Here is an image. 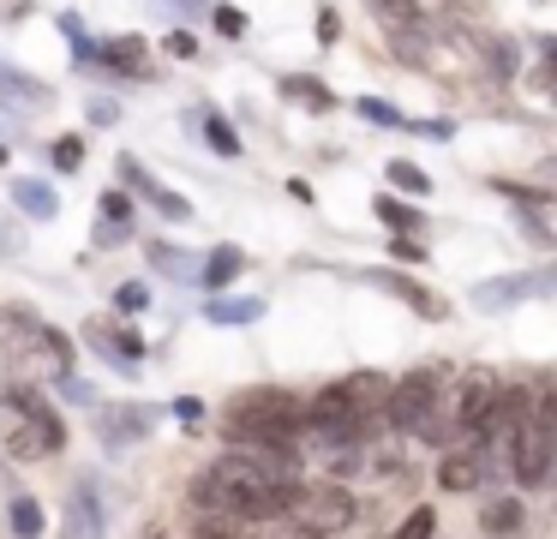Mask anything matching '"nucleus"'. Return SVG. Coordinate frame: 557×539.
I'll return each mask as SVG.
<instances>
[{
  "label": "nucleus",
  "instance_id": "nucleus-1",
  "mask_svg": "<svg viewBox=\"0 0 557 539\" xmlns=\"http://www.w3.org/2000/svg\"><path fill=\"white\" fill-rule=\"evenodd\" d=\"M222 438L234 450H294L306 438V402L288 390H246L222 407Z\"/></svg>",
  "mask_w": 557,
  "mask_h": 539
},
{
  "label": "nucleus",
  "instance_id": "nucleus-2",
  "mask_svg": "<svg viewBox=\"0 0 557 539\" xmlns=\"http://www.w3.org/2000/svg\"><path fill=\"white\" fill-rule=\"evenodd\" d=\"M0 354H13L18 366H30V378L37 371H49V378L73 371V342L30 306H0Z\"/></svg>",
  "mask_w": 557,
  "mask_h": 539
},
{
  "label": "nucleus",
  "instance_id": "nucleus-3",
  "mask_svg": "<svg viewBox=\"0 0 557 539\" xmlns=\"http://www.w3.org/2000/svg\"><path fill=\"white\" fill-rule=\"evenodd\" d=\"M504 450H509V474H516V486H528V491L552 486V450H557V402H552V390H533V414L509 431Z\"/></svg>",
  "mask_w": 557,
  "mask_h": 539
},
{
  "label": "nucleus",
  "instance_id": "nucleus-4",
  "mask_svg": "<svg viewBox=\"0 0 557 539\" xmlns=\"http://www.w3.org/2000/svg\"><path fill=\"white\" fill-rule=\"evenodd\" d=\"M288 522L306 527V534H318V539H336L360 522V498L342 491V486H300L288 503Z\"/></svg>",
  "mask_w": 557,
  "mask_h": 539
},
{
  "label": "nucleus",
  "instance_id": "nucleus-5",
  "mask_svg": "<svg viewBox=\"0 0 557 539\" xmlns=\"http://www.w3.org/2000/svg\"><path fill=\"white\" fill-rule=\"evenodd\" d=\"M437 395H444V371H437V366H420V371H408V378H389L384 419H389L396 431H413L425 414H432Z\"/></svg>",
  "mask_w": 557,
  "mask_h": 539
},
{
  "label": "nucleus",
  "instance_id": "nucleus-6",
  "mask_svg": "<svg viewBox=\"0 0 557 539\" xmlns=\"http://www.w3.org/2000/svg\"><path fill=\"white\" fill-rule=\"evenodd\" d=\"M61 443H66V426H61V414L49 407V414H25V419H18L13 438H7V450H13L18 462H49Z\"/></svg>",
  "mask_w": 557,
  "mask_h": 539
},
{
  "label": "nucleus",
  "instance_id": "nucleus-7",
  "mask_svg": "<svg viewBox=\"0 0 557 539\" xmlns=\"http://www.w3.org/2000/svg\"><path fill=\"white\" fill-rule=\"evenodd\" d=\"M150 419H157V407H138V402H109V407H97V438L109 443V450H133V443H145Z\"/></svg>",
  "mask_w": 557,
  "mask_h": 539
},
{
  "label": "nucleus",
  "instance_id": "nucleus-8",
  "mask_svg": "<svg viewBox=\"0 0 557 539\" xmlns=\"http://www.w3.org/2000/svg\"><path fill=\"white\" fill-rule=\"evenodd\" d=\"M497 474V455L492 450H480V443H468V450H449L444 455V467H437V491H480L485 479Z\"/></svg>",
  "mask_w": 557,
  "mask_h": 539
},
{
  "label": "nucleus",
  "instance_id": "nucleus-9",
  "mask_svg": "<svg viewBox=\"0 0 557 539\" xmlns=\"http://www.w3.org/2000/svg\"><path fill=\"white\" fill-rule=\"evenodd\" d=\"M66 539H109V515H102V491L90 474H78V486L66 491Z\"/></svg>",
  "mask_w": 557,
  "mask_h": 539
},
{
  "label": "nucleus",
  "instance_id": "nucleus-10",
  "mask_svg": "<svg viewBox=\"0 0 557 539\" xmlns=\"http://www.w3.org/2000/svg\"><path fill=\"white\" fill-rule=\"evenodd\" d=\"M114 168H121V180H126V186H133V192H145V198L157 204L162 216H174V222H193V204H186L181 192H169V186H162V180L150 174L145 162H138V156H126V150H121V162H114Z\"/></svg>",
  "mask_w": 557,
  "mask_h": 539
},
{
  "label": "nucleus",
  "instance_id": "nucleus-11",
  "mask_svg": "<svg viewBox=\"0 0 557 539\" xmlns=\"http://www.w3.org/2000/svg\"><path fill=\"white\" fill-rule=\"evenodd\" d=\"M366 282L384 287L389 299H401V306H413L420 318H449V299H437L425 282H413V275H401V270H366Z\"/></svg>",
  "mask_w": 557,
  "mask_h": 539
},
{
  "label": "nucleus",
  "instance_id": "nucleus-12",
  "mask_svg": "<svg viewBox=\"0 0 557 539\" xmlns=\"http://www.w3.org/2000/svg\"><path fill=\"white\" fill-rule=\"evenodd\" d=\"M85 342L97 347V354H109L121 371H138V359H145V335H138V330H121V323H109V318L85 323Z\"/></svg>",
  "mask_w": 557,
  "mask_h": 539
},
{
  "label": "nucleus",
  "instance_id": "nucleus-13",
  "mask_svg": "<svg viewBox=\"0 0 557 539\" xmlns=\"http://www.w3.org/2000/svg\"><path fill=\"white\" fill-rule=\"evenodd\" d=\"M336 395H342V407H348L354 419H372V414H384L389 378H384V371H354V378L336 383Z\"/></svg>",
  "mask_w": 557,
  "mask_h": 539
},
{
  "label": "nucleus",
  "instance_id": "nucleus-14",
  "mask_svg": "<svg viewBox=\"0 0 557 539\" xmlns=\"http://www.w3.org/2000/svg\"><path fill=\"white\" fill-rule=\"evenodd\" d=\"M545 282H552V275H492V282L473 287V306L504 311V306H516V299H528V294H545Z\"/></svg>",
  "mask_w": 557,
  "mask_h": 539
},
{
  "label": "nucleus",
  "instance_id": "nucleus-15",
  "mask_svg": "<svg viewBox=\"0 0 557 539\" xmlns=\"http://www.w3.org/2000/svg\"><path fill=\"white\" fill-rule=\"evenodd\" d=\"M133 240V198L126 192H102V210H97V246L114 252Z\"/></svg>",
  "mask_w": 557,
  "mask_h": 539
},
{
  "label": "nucleus",
  "instance_id": "nucleus-16",
  "mask_svg": "<svg viewBox=\"0 0 557 539\" xmlns=\"http://www.w3.org/2000/svg\"><path fill=\"white\" fill-rule=\"evenodd\" d=\"M246 270V252L240 246H216L210 258H198V287H210V294H222V287H234V275Z\"/></svg>",
  "mask_w": 557,
  "mask_h": 539
},
{
  "label": "nucleus",
  "instance_id": "nucleus-17",
  "mask_svg": "<svg viewBox=\"0 0 557 539\" xmlns=\"http://www.w3.org/2000/svg\"><path fill=\"white\" fill-rule=\"evenodd\" d=\"M480 527L492 539H509V534H521L528 527V510H521V498H509V491H497V498H485V510H480Z\"/></svg>",
  "mask_w": 557,
  "mask_h": 539
},
{
  "label": "nucleus",
  "instance_id": "nucleus-18",
  "mask_svg": "<svg viewBox=\"0 0 557 539\" xmlns=\"http://www.w3.org/2000/svg\"><path fill=\"white\" fill-rule=\"evenodd\" d=\"M13 204L18 210L30 216V222H54V216H61V198H54V186L49 180H13Z\"/></svg>",
  "mask_w": 557,
  "mask_h": 539
},
{
  "label": "nucleus",
  "instance_id": "nucleus-19",
  "mask_svg": "<svg viewBox=\"0 0 557 539\" xmlns=\"http://www.w3.org/2000/svg\"><path fill=\"white\" fill-rule=\"evenodd\" d=\"M145 258H150V270H162V275H174V282H193L198 287V258H193V252L169 246V240H145Z\"/></svg>",
  "mask_w": 557,
  "mask_h": 539
},
{
  "label": "nucleus",
  "instance_id": "nucleus-20",
  "mask_svg": "<svg viewBox=\"0 0 557 539\" xmlns=\"http://www.w3.org/2000/svg\"><path fill=\"white\" fill-rule=\"evenodd\" d=\"M205 318L210 323H258V318H264V299H258V294H210Z\"/></svg>",
  "mask_w": 557,
  "mask_h": 539
},
{
  "label": "nucleus",
  "instance_id": "nucleus-21",
  "mask_svg": "<svg viewBox=\"0 0 557 539\" xmlns=\"http://www.w3.org/2000/svg\"><path fill=\"white\" fill-rule=\"evenodd\" d=\"M282 96H288L294 108H318V114L336 102V96H330V84L312 78V72H288V78H282Z\"/></svg>",
  "mask_w": 557,
  "mask_h": 539
},
{
  "label": "nucleus",
  "instance_id": "nucleus-22",
  "mask_svg": "<svg viewBox=\"0 0 557 539\" xmlns=\"http://www.w3.org/2000/svg\"><path fill=\"white\" fill-rule=\"evenodd\" d=\"M389 48H396L401 66H432V42H425L420 24H396V30H389Z\"/></svg>",
  "mask_w": 557,
  "mask_h": 539
},
{
  "label": "nucleus",
  "instance_id": "nucleus-23",
  "mask_svg": "<svg viewBox=\"0 0 557 539\" xmlns=\"http://www.w3.org/2000/svg\"><path fill=\"white\" fill-rule=\"evenodd\" d=\"M7 522H13L18 539H42V503L30 498V491H13V498H7Z\"/></svg>",
  "mask_w": 557,
  "mask_h": 539
},
{
  "label": "nucleus",
  "instance_id": "nucleus-24",
  "mask_svg": "<svg viewBox=\"0 0 557 539\" xmlns=\"http://www.w3.org/2000/svg\"><path fill=\"white\" fill-rule=\"evenodd\" d=\"M97 60H109V66H126V72L145 66V36H133V30H126V36H109V42L97 48Z\"/></svg>",
  "mask_w": 557,
  "mask_h": 539
},
{
  "label": "nucleus",
  "instance_id": "nucleus-25",
  "mask_svg": "<svg viewBox=\"0 0 557 539\" xmlns=\"http://www.w3.org/2000/svg\"><path fill=\"white\" fill-rule=\"evenodd\" d=\"M384 174H389V186H396V192H413V198H425V192H432V174H425L420 162H408V156H396Z\"/></svg>",
  "mask_w": 557,
  "mask_h": 539
},
{
  "label": "nucleus",
  "instance_id": "nucleus-26",
  "mask_svg": "<svg viewBox=\"0 0 557 539\" xmlns=\"http://www.w3.org/2000/svg\"><path fill=\"white\" fill-rule=\"evenodd\" d=\"M366 7H372L389 30H396V24H420V0H366Z\"/></svg>",
  "mask_w": 557,
  "mask_h": 539
},
{
  "label": "nucleus",
  "instance_id": "nucleus-27",
  "mask_svg": "<svg viewBox=\"0 0 557 539\" xmlns=\"http://www.w3.org/2000/svg\"><path fill=\"white\" fill-rule=\"evenodd\" d=\"M377 216H384L396 234H420V210L413 204H396V198H377Z\"/></svg>",
  "mask_w": 557,
  "mask_h": 539
},
{
  "label": "nucleus",
  "instance_id": "nucleus-28",
  "mask_svg": "<svg viewBox=\"0 0 557 539\" xmlns=\"http://www.w3.org/2000/svg\"><path fill=\"white\" fill-rule=\"evenodd\" d=\"M54 168H61V174H78V168H85V138H78V132L54 138Z\"/></svg>",
  "mask_w": 557,
  "mask_h": 539
},
{
  "label": "nucleus",
  "instance_id": "nucleus-29",
  "mask_svg": "<svg viewBox=\"0 0 557 539\" xmlns=\"http://www.w3.org/2000/svg\"><path fill=\"white\" fill-rule=\"evenodd\" d=\"M145 306H150V287L145 282H121V287H114V311H121V318H138Z\"/></svg>",
  "mask_w": 557,
  "mask_h": 539
},
{
  "label": "nucleus",
  "instance_id": "nucleus-30",
  "mask_svg": "<svg viewBox=\"0 0 557 539\" xmlns=\"http://www.w3.org/2000/svg\"><path fill=\"white\" fill-rule=\"evenodd\" d=\"M432 527H437V515H432V510H425V503H420V510H413V515H401V527H396V534H389V539H432Z\"/></svg>",
  "mask_w": 557,
  "mask_h": 539
},
{
  "label": "nucleus",
  "instance_id": "nucleus-31",
  "mask_svg": "<svg viewBox=\"0 0 557 539\" xmlns=\"http://www.w3.org/2000/svg\"><path fill=\"white\" fill-rule=\"evenodd\" d=\"M205 132H210V150H216V156H240V138H234V126H228V120H216V114H210V120H205Z\"/></svg>",
  "mask_w": 557,
  "mask_h": 539
},
{
  "label": "nucleus",
  "instance_id": "nucleus-32",
  "mask_svg": "<svg viewBox=\"0 0 557 539\" xmlns=\"http://www.w3.org/2000/svg\"><path fill=\"white\" fill-rule=\"evenodd\" d=\"M193 539H240V527H234L228 515H198Z\"/></svg>",
  "mask_w": 557,
  "mask_h": 539
},
{
  "label": "nucleus",
  "instance_id": "nucleus-33",
  "mask_svg": "<svg viewBox=\"0 0 557 539\" xmlns=\"http://www.w3.org/2000/svg\"><path fill=\"white\" fill-rule=\"evenodd\" d=\"M61 383V402H78V407H97V390H90L85 378H78V371H66V378H54Z\"/></svg>",
  "mask_w": 557,
  "mask_h": 539
},
{
  "label": "nucleus",
  "instance_id": "nucleus-34",
  "mask_svg": "<svg viewBox=\"0 0 557 539\" xmlns=\"http://www.w3.org/2000/svg\"><path fill=\"white\" fill-rule=\"evenodd\" d=\"M252 539H318V534H306V527H294L288 515H282V522H264Z\"/></svg>",
  "mask_w": 557,
  "mask_h": 539
},
{
  "label": "nucleus",
  "instance_id": "nucleus-35",
  "mask_svg": "<svg viewBox=\"0 0 557 539\" xmlns=\"http://www.w3.org/2000/svg\"><path fill=\"white\" fill-rule=\"evenodd\" d=\"M389 252H396V264H425V246L413 234H396V246H389Z\"/></svg>",
  "mask_w": 557,
  "mask_h": 539
},
{
  "label": "nucleus",
  "instance_id": "nucleus-36",
  "mask_svg": "<svg viewBox=\"0 0 557 539\" xmlns=\"http://www.w3.org/2000/svg\"><path fill=\"white\" fill-rule=\"evenodd\" d=\"M360 114H366V120H377V126H408V120H401L396 108H384V102H366V96H360Z\"/></svg>",
  "mask_w": 557,
  "mask_h": 539
},
{
  "label": "nucleus",
  "instance_id": "nucleus-37",
  "mask_svg": "<svg viewBox=\"0 0 557 539\" xmlns=\"http://www.w3.org/2000/svg\"><path fill=\"white\" fill-rule=\"evenodd\" d=\"M492 66H497V72H509V78H516V66H521L516 42H492Z\"/></svg>",
  "mask_w": 557,
  "mask_h": 539
},
{
  "label": "nucleus",
  "instance_id": "nucleus-38",
  "mask_svg": "<svg viewBox=\"0 0 557 539\" xmlns=\"http://www.w3.org/2000/svg\"><path fill=\"white\" fill-rule=\"evenodd\" d=\"M162 48H169L174 60H193V54H198V42H193V36H186V30H174L169 42H162Z\"/></svg>",
  "mask_w": 557,
  "mask_h": 539
},
{
  "label": "nucleus",
  "instance_id": "nucleus-39",
  "mask_svg": "<svg viewBox=\"0 0 557 539\" xmlns=\"http://www.w3.org/2000/svg\"><path fill=\"white\" fill-rule=\"evenodd\" d=\"M216 30H222V36H240V30H246V19H240L234 7H216Z\"/></svg>",
  "mask_w": 557,
  "mask_h": 539
},
{
  "label": "nucleus",
  "instance_id": "nucleus-40",
  "mask_svg": "<svg viewBox=\"0 0 557 539\" xmlns=\"http://www.w3.org/2000/svg\"><path fill=\"white\" fill-rule=\"evenodd\" d=\"M0 258H18V228L0 216Z\"/></svg>",
  "mask_w": 557,
  "mask_h": 539
},
{
  "label": "nucleus",
  "instance_id": "nucleus-41",
  "mask_svg": "<svg viewBox=\"0 0 557 539\" xmlns=\"http://www.w3.org/2000/svg\"><path fill=\"white\" fill-rule=\"evenodd\" d=\"M174 414H181V419H186V426H198V414H205V407H198V402H193V395H186V402H174Z\"/></svg>",
  "mask_w": 557,
  "mask_h": 539
}]
</instances>
